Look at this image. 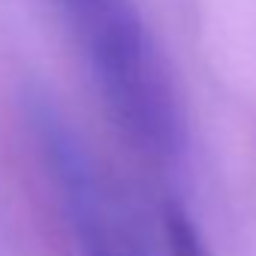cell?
Segmentation results:
<instances>
[{"label": "cell", "instance_id": "6da1fadb", "mask_svg": "<svg viewBox=\"0 0 256 256\" xmlns=\"http://www.w3.org/2000/svg\"><path fill=\"white\" fill-rule=\"evenodd\" d=\"M60 10L126 136L151 157H175L184 145V118L139 4L60 0Z\"/></svg>", "mask_w": 256, "mask_h": 256}, {"label": "cell", "instance_id": "7a4b0ae2", "mask_svg": "<svg viewBox=\"0 0 256 256\" xmlns=\"http://www.w3.org/2000/svg\"><path fill=\"white\" fill-rule=\"evenodd\" d=\"M163 235H166L169 256H211L199 226L178 205H166V211H163Z\"/></svg>", "mask_w": 256, "mask_h": 256}]
</instances>
